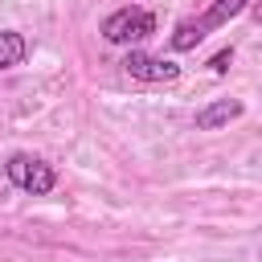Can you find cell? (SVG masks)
<instances>
[{
    "label": "cell",
    "mask_w": 262,
    "mask_h": 262,
    "mask_svg": "<svg viewBox=\"0 0 262 262\" xmlns=\"http://www.w3.org/2000/svg\"><path fill=\"white\" fill-rule=\"evenodd\" d=\"M246 8H250V0H213L201 16L180 20V25L172 29V37H168V41H172V49H176V53H188V49H196L213 29H225V25H229L233 16H242Z\"/></svg>",
    "instance_id": "obj_1"
},
{
    "label": "cell",
    "mask_w": 262,
    "mask_h": 262,
    "mask_svg": "<svg viewBox=\"0 0 262 262\" xmlns=\"http://www.w3.org/2000/svg\"><path fill=\"white\" fill-rule=\"evenodd\" d=\"M4 176H8L12 188H20V192H29V196H49V192L57 188L53 164L41 160V156H33V151H12V156L4 160Z\"/></svg>",
    "instance_id": "obj_2"
},
{
    "label": "cell",
    "mask_w": 262,
    "mask_h": 262,
    "mask_svg": "<svg viewBox=\"0 0 262 262\" xmlns=\"http://www.w3.org/2000/svg\"><path fill=\"white\" fill-rule=\"evenodd\" d=\"M151 33H156V16H151L147 8H139V4H123V8H115V12L102 20V41L127 45V49H135V45L147 41Z\"/></svg>",
    "instance_id": "obj_3"
},
{
    "label": "cell",
    "mask_w": 262,
    "mask_h": 262,
    "mask_svg": "<svg viewBox=\"0 0 262 262\" xmlns=\"http://www.w3.org/2000/svg\"><path fill=\"white\" fill-rule=\"evenodd\" d=\"M119 66H123V74L131 82H176L180 78V66L176 61L156 57V53H143V49H127V57Z\"/></svg>",
    "instance_id": "obj_4"
},
{
    "label": "cell",
    "mask_w": 262,
    "mask_h": 262,
    "mask_svg": "<svg viewBox=\"0 0 262 262\" xmlns=\"http://www.w3.org/2000/svg\"><path fill=\"white\" fill-rule=\"evenodd\" d=\"M242 115H246L242 98H213L209 106L196 111V131H217V127H225V123H233Z\"/></svg>",
    "instance_id": "obj_5"
},
{
    "label": "cell",
    "mask_w": 262,
    "mask_h": 262,
    "mask_svg": "<svg viewBox=\"0 0 262 262\" xmlns=\"http://www.w3.org/2000/svg\"><path fill=\"white\" fill-rule=\"evenodd\" d=\"M29 57V41L16 29H0V70H16Z\"/></svg>",
    "instance_id": "obj_6"
},
{
    "label": "cell",
    "mask_w": 262,
    "mask_h": 262,
    "mask_svg": "<svg viewBox=\"0 0 262 262\" xmlns=\"http://www.w3.org/2000/svg\"><path fill=\"white\" fill-rule=\"evenodd\" d=\"M229 61H233V49H221V53H213V57H209V70H213V74H225V70H229Z\"/></svg>",
    "instance_id": "obj_7"
}]
</instances>
